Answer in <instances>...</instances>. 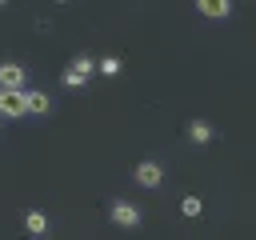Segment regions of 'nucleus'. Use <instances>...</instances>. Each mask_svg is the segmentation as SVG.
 I'll use <instances>...</instances> for the list:
<instances>
[{"label": "nucleus", "instance_id": "nucleus-3", "mask_svg": "<svg viewBox=\"0 0 256 240\" xmlns=\"http://www.w3.org/2000/svg\"><path fill=\"white\" fill-rule=\"evenodd\" d=\"M136 184L140 188H160L164 184V164L160 160H140L136 164Z\"/></svg>", "mask_w": 256, "mask_h": 240}, {"label": "nucleus", "instance_id": "nucleus-5", "mask_svg": "<svg viewBox=\"0 0 256 240\" xmlns=\"http://www.w3.org/2000/svg\"><path fill=\"white\" fill-rule=\"evenodd\" d=\"M28 112V92H0V116H24Z\"/></svg>", "mask_w": 256, "mask_h": 240}, {"label": "nucleus", "instance_id": "nucleus-9", "mask_svg": "<svg viewBox=\"0 0 256 240\" xmlns=\"http://www.w3.org/2000/svg\"><path fill=\"white\" fill-rule=\"evenodd\" d=\"M52 108V100L44 96V92H28V112H36V116H44Z\"/></svg>", "mask_w": 256, "mask_h": 240}, {"label": "nucleus", "instance_id": "nucleus-6", "mask_svg": "<svg viewBox=\"0 0 256 240\" xmlns=\"http://www.w3.org/2000/svg\"><path fill=\"white\" fill-rule=\"evenodd\" d=\"M212 136H216V132H212L208 120H188V140H192V144H208Z\"/></svg>", "mask_w": 256, "mask_h": 240}, {"label": "nucleus", "instance_id": "nucleus-2", "mask_svg": "<svg viewBox=\"0 0 256 240\" xmlns=\"http://www.w3.org/2000/svg\"><path fill=\"white\" fill-rule=\"evenodd\" d=\"M92 72H96V60H92V56H76V60L64 68V84H68V88H80Z\"/></svg>", "mask_w": 256, "mask_h": 240}, {"label": "nucleus", "instance_id": "nucleus-7", "mask_svg": "<svg viewBox=\"0 0 256 240\" xmlns=\"http://www.w3.org/2000/svg\"><path fill=\"white\" fill-rule=\"evenodd\" d=\"M196 8H200L204 16H212V20H224V16L232 12V4H228V0H200Z\"/></svg>", "mask_w": 256, "mask_h": 240}, {"label": "nucleus", "instance_id": "nucleus-4", "mask_svg": "<svg viewBox=\"0 0 256 240\" xmlns=\"http://www.w3.org/2000/svg\"><path fill=\"white\" fill-rule=\"evenodd\" d=\"M0 92H24V64L16 60L0 64Z\"/></svg>", "mask_w": 256, "mask_h": 240}, {"label": "nucleus", "instance_id": "nucleus-11", "mask_svg": "<svg viewBox=\"0 0 256 240\" xmlns=\"http://www.w3.org/2000/svg\"><path fill=\"white\" fill-rule=\"evenodd\" d=\"M200 208H204L200 196H184V200H180V212H184V216H200Z\"/></svg>", "mask_w": 256, "mask_h": 240}, {"label": "nucleus", "instance_id": "nucleus-12", "mask_svg": "<svg viewBox=\"0 0 256 240\" xmlns=\"http://www.w3.org/2000/svg\"><path fill=\"white\" fill-rule=\"evenodd\" d=\"M44 240H48V236H44Z\"/></svg>", "mask_w": 256, "mask_h": 240}, {"label": "nucleus", "instance_id": "nucleus-10", "mask_svg": "<svg viewBox=\"0 0 256 240\" xmlns=\"http://www.w3.org/2000/svg\"><path fill=\"white\" fill-rule=\"evenodd\" d=\"M96 68H100V76H120V60H116V56H104Z\"/></svg>", "mask_w": 256, "mask_h": 240}, {"label": "nucleus", "instance_id": "nucleus-8", "mask_svg": "<svg viewBox=\"0 0 256 240\" xmlns=\"http://www.w3.org/2000/svg\"><path fill=\"white\" fill-rule=\"evenodd\" d=\"M24 228H28L32 236H44V228H48V216H44V212H28V216H24Z\"/></svg>", "mask_w": 256, "mask_h": 240}, {"label": "nucleus", "instance_id": "nucleus-1", "mask_svg": "<svg viewBox=\"0 0 256 240\" xmlns=\"http://www.w3.org/2000/svg\"><path fill=\"white\" fill-rule=\"evenodd\" d=\"M108 216H112V224H116V228H128V232H132V228H140V208H136V204H128V200H112V204H108Z\"/></svg>", "mask_w": 256, "mask_h": 240}]
</instances>
